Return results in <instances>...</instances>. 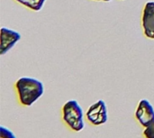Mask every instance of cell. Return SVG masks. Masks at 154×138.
Wrapping results in <instances>:
<instances>
[{"label":"cell","mask_w":154,"mask_h":138,"mask_svg":"<svg viewBox=\"0 0 154 138\" xmlns=\"http://www.w3.org/2000/svg\"><path fill=\"white\" fill-rule=\"evenodd\" d=\"M15 88L20 103L26 107L32 106L44 92L42 82L34 78H20L15 83Z\"/></svg>","instance_id":"1"},{"label":"cell","mask_w":154,"mask_h":138,"mask_svg":"<svg viewBox=\"0 0 154 138\" xmlns=\"http://www.w3.org/2000/svg\"><path fill=\"white\" fill-rule=\"evenodd\" d=\"M62 119L75 132H80L85 127L83 109L77 100H69L64 104L62 108Z\"/></svg>","instance_id":"2"},{"label":"cell","mask_w":154,"mask_h":138,"mask_svg":"<svg viewBox=\"0 0 154 138\" xmlns=\"http://www.w3.org/2000/svg\"><path fill=\"white\" fill-rule=\"evenodd\" d=\"M87 119L93 126H101L107 122L108 112L106 104L100 99L92 104L87 111Z\"/></svg>","instance_id":"3"},{"label":"cell","mask_w":154,"mask_h":138,"mask_svg":"<svg viewBox=\"0 0 154 138\" xmlns=\"http://www.w3.org/2000/svg\"><path fill=\"white\" fill-rule=\"evenodd\" d=\"M135 118L138 122L146 127L154 121V108L152 105L147 99H142L135 111Z\"/></svg>","instance_id":"4"},{"label":"cell","mask_w":154,"mask_h":138,"mask_svg":"<svg viewBox=\"0 0 154 138\" xmlns=\"http://www.w3.org/2000/svg\"><path fill=\"white\" fill-rule=\"evenodd\" d=\"M21 39V34L14 30L8 28H1V43L0 53L3 55L7 52L13 46Z\"/></svg>","instance_id":"5"},{"label":"cell","mask_w":154,"mask_h":138,"mask_svg":"<svg viewBox=\"0 0 154 138\" xmlns=\"http://www.w3.org/2000/svg\"><path fill=\"white\" fill-rule=\"evenodd\" d=\"M143 27L145 35L154 39V2H147L143 14Z\"/></svg>","instance_id":"6"},{"label":"cell","mask_w":154,"mask_h":138,"mask_svg":"<svg viewBox=\"0 0 154 138\" xmlns=\"http://www.w3.org/2000/svg\"><path fill=\"white\" fill-rule=\"evenodd\" d=\"M20 4L31 8L34 11H39L43 6V4L46 0H16Z\"/></svg>","instance_id":"7"},{"label":"cell","mask_w":154,"mask_h":138,"mask_svg":"<svg viewBox=\"0 0 154 138\" xmlns=\"http://www.w3.org/2000/svg\"><path fill=\"white\" fill-rule=\"evenodd\" d=\"M0 138H16L15 135L7 127L1 126L0 127Z\"/></svg>","instance_id":"8"},{"label":"cell","mask_w":154,"mask_h":138,"mask_svg":"<svg viewBox=\"0 0 154 138\" xmlns=\"http://www.w3.org/2000/svg\"><path fill=\"white\" fill-rule=\"evenodd\" d=\"M143 136L145 138H154V121L144 127Z\"/></svg>","instance_id":"9"},{"label":"cell","mask_w":154,"mask_h":138,"mask_svg":"<svg viewBox=\"0 0 154 138\" xmlns=\"http://www.w3.org/2000/svg\"><path fill=\"white\" fill-rule=\"evenodd\" d=\"M103 1H110V0H103Z\"/></svg>","instance_id":"10"}]
</instances>
